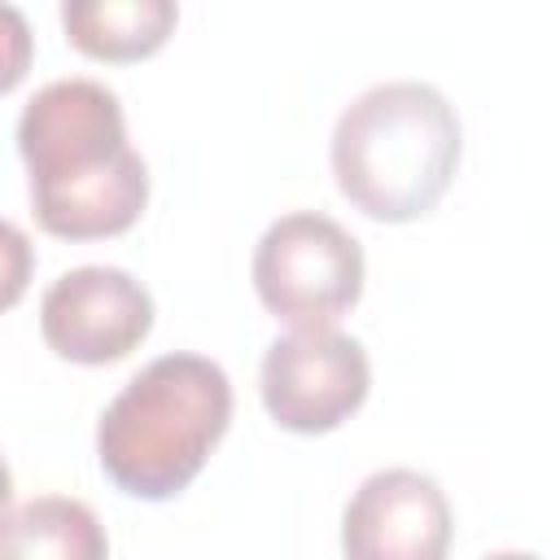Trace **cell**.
I'll list each match as a JSON object with an SVG mask.
<instances>
[{"mask_svg":"<svg viewBox=\"0 0 560 560\" xmlns=\"http://www.w3.org/2000/svg\"><path fill=\"white\" fill-rule=\"evenodd\" d=\"M18 153L35 219L52 236H118L149 201V166L127 144L118 96L96 79L44 83L18 118Z\"/></svg>","mask_w":560,"mask_h":560,"instance_id":"obj_1","label":"cell"},{"mask_svg":"<svg viewBox=\"0 0 560 560\" xmlns=\"http://www.w3.org/2000/svg\"><path fill=\"white\" fill-rule=\"evenodd\" d=\"M337 188L381 223H407L438 206L459 166L455 105L420 79L359 92L332 127Z\"/></svg>","mask_w":560,"mask_h":560,"instance_id":"obj_2","label":"cell"},{"mask_svg":"<svg viewBox=\"0 0 560 560\" xmlns=\"http://www.w3.org/2000/svg\"><path fill=\"white\" fill-rule=\"evenodd\" d=\"M228 420V372L206 354H162L105 407L96 455L118 490L136 499H171L201 472Z\"/></svg>","mask_w":560,"mask_h":560,"instance_id":"obj_3","label":"cell"},{"mask_svg":"<svg viewBox=\"0 0 560 560\" xmlns=\"http://www.w3.org/2000/svg\"><path fill=\"white\" fill-rule=\"evenodd\" d=\"M262 306L298 328H324L363 293V245L319 210L280 214L254 249Z\"/></svg>","mask_w":560,"mask_h":560,"instance_id":"obj_4","label":"cell"},{"mask_svg":"<svg viewBox=\"0 0 560 560\" xmlns=\"http://www.w3.org/2000/svg\"><path fill=\"white\" fill-rule=\"evenodd\" d=\"M262 402L280 429L328 433L368 398V350L337 328H298L276 337L262 354Z\"/></svg>","mask_w":560,"mask_h":560,"instance_id":"obj_5","label":"cell"},{"mask_svg":"<svg viewBox=\"0 0 560 560\" xmlns=\"http://www.w3.org/2000/svg\"><path fill=\"white\" fill-rule=\"evenodd\" d=\"M149 328L153 298L122 267H74L57 276L39 302V332L48 350L70 363H114L131 354Z\"/></svg>","mask_w":560,"mask_h":560,"instance_id":"obj_6","label":"cell"},{"mask_svg":"<svg viewBox=\"0 0 560 560\" xmlns=\"http://www.w3.org/2000/svg\"><path fill=\"white\" fill-rule=\"evenodd\" d=\"M451 503L429 472L381 468L346 503V560H446Z\"/></svg>","mask_w":560,"mask_h":560,"instance_id":"obj_7","label":"cell"},{"mask_svg":"<svg viewBox=\"0 0 560 560\" xmlns=\"http://www.w3.org/2000/svg\"><path fill=\"white\" fill-rule=\"evenodd\" d=\"M0 560H109V538L88 503L44 494L4 512Z\"/></svg>","mask_w":560,"mask_h":560,"instance_id":"obj_8","label":"cell"},{"mask_svg":"<svg viewBox=\"0 0 560 560\" xmlns=\"http://www.w3.org/2000/svg\"><path fill=\"white\" fill-rule=\"evenodd\" d=\"M175 0H66L61 26L70 44L101 61H136L175 31Z\"/></svg>","mask_w":560,"mask_h":560,"instance_id":"obj_9","label":"cell"},{"mask_svg":"<svg viewBox=\"0 0 560 560\" xmlns=\"http://www.w3.org/2000/svg\"><path fill=\"white\" fill-rule=\"evenodd\" d=\"M31 52H35V35H31V22L18 4H4L0 0V92L18 88L31 70Z\"/></svg>","mask_w":560,"mask_h":560,"instance_id":"obj_10","label":"cell"},{"mask_svg":"<svg viewBox=\"0 0 560 560\" xmlns=\"http://www.w3.org/2000/svg\"><path fill=\"white\" fill-rule=\"evenodd\" d=\"M31 271H35V249H31L26 232L18 223L0 219V311H9L26 293Z\"/></svg>","mask_w":560,"mask_h":560,"instance_id":"obj_11","label":"cell"},{"mask_svg":"<svg viewBox=\"0 0 560 560\" xmlns=\"http://www.w3.org/2000/svg\"><path fill=\"white\" fill-rule=\"evenodd\" d=\"M9 499H13V472H9V464H4V455H0V521H4V512H9Z\"/></svg>","mask_w":560,"mask_h":560,"instance_id":"obj_12","label":"cell"},{"mask_svg":"<svg viewBox=\"0 0 560 560\" xmlns=\"http://www.w3.org/2000/svg\"><path fill=\"white\" fill-rule=\"evenodd\" d=\"M486 560H542V556H534V551H494Z\"/></svg>","mask_w":560,"mask_h":560,"instance_id":"obj_13","label":"cell"}]
</instances>
